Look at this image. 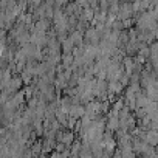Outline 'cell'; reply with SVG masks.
<instances>
[{
  "label": "cell",
  "mask_w": 158,
  "mask_h": 158,
  "mask_svg": "<svg viewBox=\"0 0 158 158\" xmlns=\"http://www.w3.org/2000/svg\"><path fill=\"white\" fill-rule=\"evenodd\" d=\"M93 95L95 96H104L106 95V92H107V85H106V82H104V79L102 77H99L96 82H93Z\"/></svg>",
  "instance_id": "1"
},
{
  "label": "cell",
  "mask_w": 158,
  "mask_h": 158,
  "mask_svg": "<svg viewBox=\"0 0 158 158\" xmlns=\"http://www.w3.org/2000/svg\"><path fill=\"white\" fill-rule=\"evenodd\" d=\"M68 115L71 118H76V119H81L84 115H85V107H82L81 104H74L71 107V110L68 112Z\"/></svg>",
  "instance_id": "2"
},
{
  "label": "cell",
  "mask_w": 158,
  "mask_h": 158,
  "mask_svg": "<svg viewBox=\"0 0 158 158\" xmlns=\"http://www.w3.org/2000/svg\"><path fill=\"white\" fill-rule=\"evenodd\" d=\"M150 102H152V101H150L146 95H141V93H139V95L136 96V110H138V109H146Z\"/></svg>",
  "instance_id": "3"
},
{
  "label": "cell",
  "mask_w": 158,
  "mask_h": 158,
  "mask_svg": "<svg viewBox=\"0 0 158 158\" xmlns=\"http://www.w3.org/2000/svg\"><path fill=\"white\" fill-rule=\"evenodd\" d=\"M121 90H123V84L119 81H110V84H109V95L110 96L115 93H121Z\"/></svg>",
  "instance_id": "4"
},
{
  "label": "cell",
  "mask_w": 158,
  "mask_h": 158,
  "mask_svg": "<svg viewBox=\"0 0 158 158\" xmlns=\"http://www.w3.org/2000/svg\"><path fill=\"white\" fill-rule=\"evenodd\" d=\"M71 60H73V57H71V56H67V57L64 59V64H65V67H68V65L71 64Z\"/></svg>",
  "instance_id": "5"
}]
</instances>
